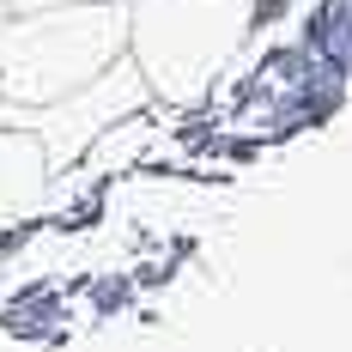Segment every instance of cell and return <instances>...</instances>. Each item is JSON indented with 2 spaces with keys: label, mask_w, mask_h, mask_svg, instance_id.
Instances as JSON below:
<instances>
[{
  "label": "cell",
  "mask_w": 352,
  "mask_h": 352,
  "mask_svg": "<svg viewBox=\"0 0 352 352\" xmlns=\"http://www.w3.org/2000/svg\"><path fill=\"white\" fill-rule=\"evenodd\" d=\"M43 6H73V0H6V12H43Z\"/></svg>",
  "instance_id": "3957f363"
},
{
  "label": "cell",
  "mask_w": 352,
  "mask_h": 352,
  "mask_svg": "<svg viewBox=\"0 0 352 352\" xmlns=\"http://www.w3.org/2000/svg\"><path fill=\"white\" fill-rule=\"evenodd\" d=\"M249 12L255 0H128V36L146 73L164 91H182L219 67V55L237 43Z\"/></svg>",
  "instance_id": "7a4b0ae2"
},
{
  "label": "cell",
  "mask_w": 352,
  "mask_h": 352,
  "mask_svg": "<svg viewBox=\"0 0 352 352\" xmlns=\"http://www.w3.org/2000/svg\"><path fill=\"white\" fill-rule=\"evenodd\" d=\"M128 36V0H73L0 19V85L12 98H61Z\"/></svg>",
  "instance_id": "6da1fadb"
},
{
  "label": "cell",
  "mask_w": 352,
  "mask_h": 352,
  "mask_svg": "<svg viewBox=\"0 0 352 352\" xmlns=\"http://www.w3.org/2000/svg\"><path fill=\"white\" fill-rule=\"evenodd\" d=\"M0 19H6V0H0Z\"/></svg>",
  "instance_id": "277c9868"
}]
</instances>
